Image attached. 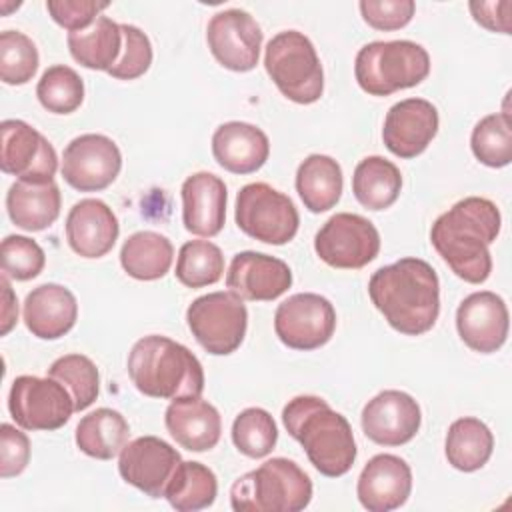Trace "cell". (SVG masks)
Returning <instances> with one entry per match:
<instances>
[{"mask_svg": "<svg viewBox=\"0 0 512 512\" xmlns=\"http://www.w3.org/2000/svg\"><path fill=\"white\" fill-rule=\"evenodd\" d=\"M500 224V210L492 200L468 196L436 218L430 242L458 278L482 284L492 272L488 246L496 240Z\"/></svg>", "mask_w": 512, "mask_h": 512, "instance_id": "1", "label": "cell"}, {"mask_svg": "<svg viewBox=\"0 0 512 512\" xmlns=\"http://www.w3.org/2000/svg\"><path fill=\"white\" fill-rule=\"evenodd\" d=\"M368 294L386 322L406 336L428 332L440 314L438 276L420 258H400L378 268L370 276Z\"/></svg>", "mask_w": 512, "mask_h": 512, "instance_id": "2", "label": "cell"}, {"mask_svg": "<svg viewBox=\"0 0 512 512\" xmlns=\"http://www.w3.org/2000/svg\"><path fill=\"white\" fill-rule=\"evenodd\" d=\"M282 422L320 474L338 478L352 468L356 460L352 428L326 400L318 396H296L284 406Z\"/></svg>", "mask_w": 512, "mask_h": 512, "instance_id": "3", "label": "cell"}, {"mask_svg": "<svg viewBox=\"0 0 512 512\" xmlns=\"http://www.w3.org/2000/svg\"><path fill=\"white\" fill-rule=\"evenodd\" d=\"M128 376L138 392L150 398L176 400L204 392L200 360L168 336L140 338L128 354Z\"/></svg>", "mask_w": 512, "mask_h": 512, "instance_id": "4", "label": "cell"}, {"mask_svg": "<svg viewBox=\"0 0 512 512\" xmlns=\"http://www.w3.org/2000/svg\"><path fill=\"white\" fill-rule=\"evenodd\" d=\"M312 500L308 474L288 458H270L230 488L236 512H298Z\"/></svg>", "mask_w": 512, "mask_h": 512, "instance_id": "5", "label": "cell"}, {"mask_svg": "<svg viewBox=\"0 0 512 512\" xmlns=\"http://www.w3.org/2000/svg\"><path fill=\"white\" fill-rule=\"evenodd\" d=\"M428 72V52L410 40L370 42L358 50L354 60L356 82L370 96H390L418 86Z\"/></svg>", "mask_w": 512, "mask_h": 512, "instance_id": "6", "label": "cell"}, {"mask_svg": "<svg viewBox=\"0 0 512 512\" xmlns=\"http://www.w3.org/2000/svg\"><path fill=\"white\" fill-rule=\"evenodd\" d=\"M264 68L276 88L296 104H312L324 92V72L316 48L298 30L278 32L268 42Z\"/></svg>", "mask_w": 512, "mask_h": 512, "instance_id": "7", "label": "cell"}, {"mask_svg": "<svg viewBox=\"0 0 512 512\" xmlns=\"http://www.w3.org/2000/svg\"><path fill=\"white\" fill-rule=\"evenodd\" d=\"M234 218L244 234L274 246L290 242L300 224L294 202L266 182H252L240 188Z\"/></svg>", "mask_w": 512, "mask_h": 512, "instance_id": "8", "label": "cell"}, {"mask_svg": "<svg viewBox=\"0 0 512 512\" xmlns=\"http://www.w3.org/2000/svg\"><path fill=\"white\" fill-rule=\"evenodd\" d=\"M186 322L196 342L214 356L232 354L240 348L248 310L234 292H210L196 298L186 310Z\"/></svg>", "mask_w": 512, "mask_h": 512, "instance_id": "9", "label": "cell"}, {"mask_svg": "<svg viewBox=\"0 0 512 512\" xmlns=\"http://www.w3.org/2000/svg\"><path fill=\"white\" fill-rule=\"evenodd\" d=\"M8 410L24 430H58L74 410V398L64 384L54 378L18 376L8 394Z\"/></svg>", "mask_w": 512, "mask_h": 512, "instance_id": "10", "label": "cell"}, {"mask_svg": "<svg viewBox=\"0 0 512 512\" xmlns=\"http://www.w3.org/2000/svg\"><path fill=\"white\" fill-rule=\"evenodd\" d=\"M314 250L332 268L358 270L378 256L380 234L368 218L338 212L316 232Z\"/></svg>", "mask_w": 512, "mask_h": 512, "instance_id": "11", "label": "cell"}, {"mask_svg": "<svg viewBox=\"0 0 512 512\" xmlns=\"http://www.w3.org/2000/svg\"><path fill=\"white\" fill-rule=\"evenodd\" d=\"M336 328V312L328 298L314 292H298L278 304L274 332L292 350H316L324 346Z\"/></svg>", "mask_w": 512, "mask_h": 512, "instance_id": "12", "label": "cell"}, {"mask_svg": "<svg viewBox=\"0 0 512 512\" xmlns=\"http://www.w3.org/2000/svg\"><path fill=\"white\" fill-rule=\"evenodd\" d=\"M122 168V154L116 142L104 134L76 136L62 156V178L80 192L108 188Z\"/></svg>", "mask_w": 512, "mask_h": 512, "instance_id": "13", "label": "cell"}, {"mask_svg": "<svg viewBox=\"0 0 512 512\" xmlns=\"http://www.w3.org/2000/svg\"><path fill=\"white\" fill-rule=\"evenodd\" d=\"M206 40L212 56L224 68L232 72L256 68L262 48V30L248 12L228 8L214 14L206 28Z\"/></svg>", "mask_w": 512, "mask_h": 512, "instance_id": "14", "label": "cell"}, {"mask_svg": "<svg viewBox=\"0 0 512 512\" xmlns=\"http://www.w3.org/2000/svg\"><path fill=\"white\" fill-rule=\"evenodd\" d=\"M0 168L18 180H54L58 156L54 146L24 120L0 124Z\"/></svg>", "mask_w": 512, "mask_h": 512, "instance_id": "15", "label": "cell"}, {"mask_svg": "<svg viewBox=\"0 0 512 512\" xmlns=\"http://www.w3.org/2000/svg\"><path fill=\"white\" fill-rule=\"evenodd\" d=\"M182 462L176 448L158 436H140L120 450L118 472L150 498H164L166 486Z\"/></svg>", "mask_w": 512, "mask_h": 512, "instance_id": "16", "label": "cell"}, {"mask_svg": "<svg viewBox=\"0 0 512 512\" xmlns=\"http://www.w3.org/2000/svg\"><path fill=\"white\" fill-rule=\"evenodd\" d=\"M364 434L380 446H402L420 430L422 412L418 402L402 390L376 394L362 410Z\"/></svg>", "mask_w": 512, "mask_h": 512, "instance_id": "17", "label": "cell"}, {"mask_svg": "<svg viewBox=\"0 0 512 512\" xmlns=\"http://www.w3.org/2000/svg\"><path fill=\"white\" fill-rule=\"evenodd\" d=\"M508 326L506 302L490 290L472 292L456 310V328L462 342L480 354H492L502 348L508 338Z\"/></svg>", "mask_w": 512, "mask_h": 512, "instance_id": "18", "label": "cell"}, {"mask_svg": "<svg viewBox=\"0 0 512 512\" xmlns=\"http://www.w3.org/2000/svg\"><path fill=\"white\" fill-rule=\"evenodd\" d=\"M438 132V110L424 98H406L396 102L382 128L386 148L398 158H416Z\"/></svg>", "mask_w": 512, "mask_h": 512, "instance_id": "19", "label": "cell"}, {"mask_svg": "<svg viewBox=\"0 0 512 512\" xmlns=\"http://www.w3.org/2000/svg\"><path fill=\"white\" fill-rule=\"evenodd\" d=\"M226 286L242 300L270 302L292 286V272L280 258L246 250L232 258Z\"/></svg>", "mask_w": 512, "mask_h": 512, "instance_id": "20", "label": "cell"}, {"mask_svg": "<svg viewBox=\"0 0 512 512\" xmlns=\"http://www.w3.org/2000/svg\"><path fill=\"white\" fill-rule=\"evenodd\" d=\"M412 492V470L400 456L376 454L360 472L356 494L368 512L400 508Z\"/></svg>", "mask_w": 512, "mask_h": 512, "instance_id": "21", "label": "cell"}, {"mask_svg": "<svg viewBox=\"0 0 512 512\" xmlns=\"http://www.w3.org/2000/svg\"><path fill=\"white\" fill-rule=\"evenodd\" d=\"M118 232L116 214L98 198L76 202L66 216V240L82 258L106 256L114 248Z\"/></svg>", "mask_w": 512, "mask_h": 512, "instance_id": "22", "label": "cell"}, {"mask_svg": "<svg viewBox=\"0 0 512 512\" xmlns=\"http://www.w3.org/2000/svg\"><path fill=\"white\" fill-rule=\"evenodd\" d=\"M182 222L196 236H216L226 220V184L210 172H196L182 184Z\"/></svg>", "mask_w": 512, "mask_h": 512, "instance_id": "23", "label": "cell"}, {"mask_svg": "<svg viewBox=\"0 0 512 512\" xmlns=\"http://www.w3.org/2000/svg\"><path fill=\"white\" fill-rule=\"evenodd\" d=\"M170 436L190 452L212 450L222 432V418L218 410L200 396L176 398L164 414Z\"/></svg>", "mask_w": 512, "mask_h": 512, "instance_id": "24", "label": "cell"}, {"mask_svg": "<svg viewBox=\"0 0 512 512\" xmlns=\"http://www.w3.org/2000/svg\"><path fill=\"white\" fill-rule=\"evenodd\" d=\"M216 162L232 174H252L264 166L270 154L268 136L248 122H224L212 136Z\"/></svg>", "mask_w": 512, "mask_h": 512, "instance_id": "25", "label": "cell"}, {"mask_svg": "<svg viewBox=\"0 0 512 512\" xmlns=\"http://www.w3.org/2000/svg\"><path fill=\"white\" fill-rule=\"evenodd\" d=\"M78 318L76 296L60 284H42L24 300V324L42 340L62 338Z\"/></svg>", "mask_w": 512, "mask_h": 512, "instance_id": "26", "label": "cell"}, {"mask_svg": "<svg viewBox=\"0 0 512 512\" xmlns=\"http://www.w3.org/2000/svg\"><path fill=\"white\" fill-rule=\"evenodd\" d=\"M10 220L28 232H38L60 216V190L54 180H16L6 194Z\"/></svg>", "mask_w": 512, "mask_h": 512, "instance_id": "27", "label": "cell"}, {"mask_svg": "<svg viewBox=\"0 0 512 512\" xmlns=\"http://www.w3.org/2000/svg\"><path fill=\"white\" fill-rule=\"evenodd\" d=\"M342 168L326 154H312L296 170V192L304 206L314 212L334 208L342 196Z\"/></svg>", "mask_w": 512, "mask_h": 512, "instance_id": "28", "label": "cell"}, {"mask_svg": "<svg viewBox=\"0 0 512 512\" xmlns=\"http://www.w3.org/2000/svg\"><path fill=\"white\" fill-rule=\"evenodd\" d=\"M68 50L72 58L90 70H110L122 50L120 24L108 16H98L88 28L68 32Z\"/></svg>", "mask_w": 512, "mask_h": 512, "instance_id": "29", "label": "cell"}, {"mask_svg": "<svg viewBox=\"0 0 512 512\" xmlns=\"http://www.w3.org/2000/svg\"><path fill=\"white\" fill-rule=\"evenodd\" d=\"M130 426L112 408H98L86 414L76 426V446L90 458L110 460L128 444Z\"/></svg>", "mask_w": 512, "mask_h": 512, "instance_id": "30", "label": "cell"}, {"mask_svg": "<svg viewBox=\"0 0 512 512\" xmlns=\"http://www.w3.org/2000/svg\"><path fill=\"white\" fill-rule=\"evenodd\" d=\"M400 188L402 174L398 166L382 156H366L354 168L352 192L368 210L390 208L398 200Z\"/></svg>", "mask_w": 512, "mask_h": 512, "instance_id": "31", "label": "cell"}, {"mask_svg": "<svg viewBox=\"0 0 512 512\" xmlns=\"http://www.w3.org/2000/svg\"><path fill=\"white\" fill-rule=\"evenodd\" d=\"M174 258L172 242L152 230L134 232L128 236L120 250V264L124 272L136 280H158L162 278Z\"/></svg>", "mask_w": 512, "mask_h": 512, "instance_id": "32", "label": "cell"}, {"mask_svg": "<svg viewBox=\"0 0 512 512\" xmlns=\"http://www.w3.org/2000/svg\"><path fill=\"white\" fill-rule=\"evenodd\" d=\"M446 458L460 472L480 470L492 456L494 436L490 428L472 416L458 418L446 434Z\"/></svg>", "mask_w": 512, "mask_h": 512, "instance_id": "33", "label": "cell"}, {"mask_svg": "<svg viewBox=\"0 0 512 512\" xmlns=\"http://www.w3.org/2000/svg\"><path fill=\"white\" fill-rule=\"evenodd\" d=\"M218 482L214 472L200 462H180L166 486L164 498L178 512H194L214 504Z\"/></svg>", "mask_w": 512, "mask_h": 512, "instance_id": "34", "label": "cell"}, {"mask_svg": "<svg viewBox=\"0 0 512 512\" xmlns=\"http://www.w3.org/2000/svg\"><path fill=\"white\" fill-rule=\"evenodd\" d=\"M224 272L222 250L208 240H190L182 244L176 260V278L188 288L216 284Z\"/></svg>", "mask_w": 512, "mask_h": 512, "instance_id": "35", "label": "cell"}, {"mask_svg": "<svg viewBox=\"0 0 512 512\" xmlns=\"http://www.w3.org/2000/svg\"><path fill=\"white\" fill-rule=\"evenodd\" d=\"M472 154L490 168L508 166L512 160V122L508 112L484 116L472 130Z\"/></svg>", "mask_w": 512, "mask_h": 512, "instance_id": "36", "label": "cell"}, {"mask_svg": "<svg viewBox=\"0 0 512 512\" xmlns=\"http://www.w3.org/2000/svg\"><path fill=\"white\" fill-rule=\"evenodd\" d=\"M48 376L68 388L74 398V410H86L98 398L100 374L96 364L84 354H66L54 360Z\"/></svg>", "mask_w": 512, "mask_h": 512, "instance_id": "37", "label": "cell"}, {"mask_svg": "<svg viewBox=\"0 0 512 512\" xmlns=\"http://www.w3.org/2000/svg\"><path fill=\"white\" fill-rule=\"evenodd\" d=\"M40 104L52 114H72L84 100V82L70 66L56 64L44 70L36 86Z\"/></svg>", "mask_w": 512, "mask_h": 512, "instance_id": "38", "label": "cell"}, {"mask_svg": "<svg viewBox=\"0 0 512 512\" xmlns=\"http://www.w3.org/2000/svg\"><path fill=\"white\" fill-rule=\"evenodd\" d=\"M278 440V428L264 408H246L232 422V442L248 458L268 456Z\"/></svg>", "mask_w": 512, "mask_h": 512, "instance_id": "39", "label": "cell"}, {"mask_svg": "<svg viewBox=\"0 0 512 512\" xmlns=\"http://www.w3.org/2000/svg\"><path fill=\"white\" fill-rule=\"evenodd\" d=\"M36 44L18 30L0 34V78L4 84L20 86L34 78L38 70Z\"/></svg>", "mask_w": 512, "mask_h": 512, "instance_id": "40", "label": "cell"}, {"mask_svg": "<svg viewBox=\"0 0 512 512\" xmlns=\"http://www.w3.org/2000/svg\"><path fill=\"white\" fill-rule=\"evenodd\" d=\"M0 264H2L4 276L26 282L36 278L42 272L46 264V256L40 244L34 242L32 238L12 234L2 240Z\"/></svg>", "mask_w": 512, "mask_h": 512, "instance_id": "41", "label": "cell"}, {"mask_svg": "<svg viewBox=\"0 0 512 512\" xmlns=\"http://www.w3.org/2000/svg\"><path fill=\"white\" fill-rule=\"evenodd\" d=\"M122 30V50L116 64L108 74L116 80L140 78L152 64V44L150 38L132 24H120Z\"/></svg>", "mask_w": 512, "mask_h": 512, "instance_id": "42", "label": "cell"}, {"mask_svg": "<svg viewBox=\"0 0 512 512\" xmlns=\"http://www.w3.org/2000/svg\"><path fill=\"white\" fill-rule=\"evenodd\" d=\"M358 8L368 26L390 32L404 28L412 20L416 4L412 0H362Z\"/></svg>", "mask_w": 512, "mask_h": 512, "instance_id": "43", "label": "cell"}, {"mask_svg": "<svg viewBox=\"0 0 512 512\" xmlns=\"http://www.w3.org/2000/svg\"><path fill=\"white\" fill-rule=\"evenodd\" d=\"M108 2H94V0H48L46 10L50 12L52 20L66 28L68 32H78L88 28L102 10H106Z\"/></svg>", "mask_w": 512, "mask_h": 512, "instance_id": "44", "label": "cell"}, {"mask_svg": "<svg viewBox=\"0 0 512 512\" xmlns=\"http://www.w3.org/2000/svg\"><path fill=\"white\" fill-rule=\"evenodd\" d=\"M30 460V440L12 424L0 426V476L12 478L24 472Z\"/></svg>", "mask_w": 512, "mask_h": 512, "instance_id": "45", "label": "cell"}, {"mask_svg": "<svg viewBox=\"0 0 512 512\" xmlns=\"http://www.w3.org/2000/svg\"><path fill=\"white\" fill-rule=\"evenodd\" d=\"M470 12L474 20L484 26L490 32H502L510 34V10L512 2L510 0H492V2H470Z\"/></svg>", "mask_w": 512, "mask_h": 512, "instance_id": "46", "label": "cell"}, {"mask_svg": "<svg viewBox=\"0 0 512 512\" xmlns=\"http://www.w3.org/2000/svg\"><path fill=\"white\" fill-rule=\"evenodd\" d=\"M0 286H2V326H0V334L6 336L12 326L16 324L18 320V302H16V296L10 288V282H8V276L2 274V280H0Z\"/></svg>", "mask_w": 512, "mask_h": 512, "instance_id": "47", "label": "cell"}]
</instances>
